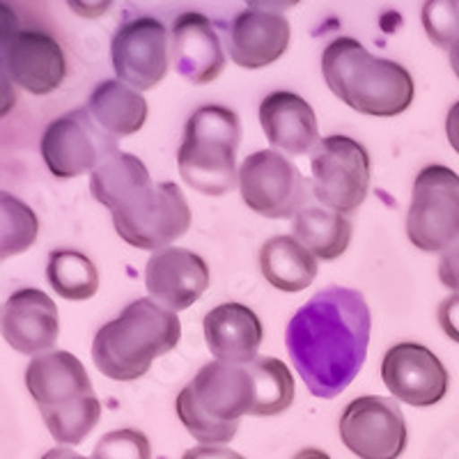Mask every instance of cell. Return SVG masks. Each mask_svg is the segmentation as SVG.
Instances as JSON below:
<instances>
[{"mask_svg": "<svg viewBox=\"0 0 459 459\" xmlns=\"http://www.w3.org/2000/svg\"><path fill=\"white\" fill-rule=\"evenodd\" d=\"M372 315L359 290L331 285L294 313L285 329L287 354L315 397L331 400L360 372Z\"/></svg>", "mask_w": 459, "mask_h": 459, "instance_id": "cell-1", "label": "cell"}, {"mask_svg": "<svg viewBox=\"0 0 459 459\" xmlns=\"http://www.w3.org/2000/svg\"><path fill=\"white\" fill-rule=\"evenodd\" d=\"M322 74L342 104L370 117H395L411 106L416 83L407 67L377 57L354 37H338L322 53Z\"/></svg>", "mask_w": 459, "mask_h": 459, "instance_id": "cell-2", "label": "cell"}, {"mask_svg": "<svg viewBox=\"0 0 459 459\" xmlns=\"http://www.w3.org/2000/svg\"><path fill=\"white\" fill-rule=\"evenodd\" d=\"M182 324L170 310L152 299H136L108 324L92 342L97 370L113 381H134L147 375L152 363L178 347Z\"/></svg>", "mask_w": 459, "mask_h": 459, "instance_id": "cell-3", "label": "cell"}, {"mask_svg": "<svg viewBox=\"0 0 459 459\" xmlns=\"http://www.w3.org/2000/svg\"><path fill=\"white\" fill-rule=\"evenodd\" d=\"M26 388L57 444H83L100 423L101 402L83 363L72 351L53 350L35 356L26 368Z\"/></svg>", "mask_w": 459, "mask_h": 459, "instance_id": "cell-4", "label": "cell"}, {"mask_svg": "<svg viewBox=\"0 0 459 459\" xmlns=\"http://www.w3.org/2000/svg\"><path fill=\"white\" fill-rule=\"evenodd\" d=\"M255 381L246 366L212 360L198 370L175 400L188 434L203 446H223L237 437L241 418L253 416Z\"/></svg>", "mask_w": 459, "mask_h": 459, "instance_id": "cell-5", "label": "cell"}, {"mask_svg": "<svg viewBox=\"0 0 459 459\" xmlns=\"http://www.w3.org/2000/svg\"><path fill=\"white\" fill-rule=\"evenodd\" d=\"M241 122L225 106H200L184 126L178 168L184 182L203 195L230 194L239 184L237 150Z\"/></svg>", "mask_w": 459, "mask_h": 459, "instance_id": "cell-6", "label": "cell"}, {"mask_svg": "<svg viewBox=\"0 0 459 459\" xmlns=\"http://www.w3.org/2000/svg\"><path fill=\"white\" fill-rule=\"evenodd\" d=\"M115 232L141 251H166L191 228L186 195L175 182H152L113 212Z\"/></svg>", "mask_w": 459, "mask_h": 459, "instance_id": "cell-7", "label": "cell"}, {"mask_svg": "<svg viewBox=\"0 0 459 459\" xmlns=\"http://www.w3.org/2000/svg\"><path fill=\"white\" fill-rule=\"evenodd\" d=\"M407 237L425 253H444L459 241V175L453 168L434 163L416 175Z\"/></svg>", "mask_w": 459, "mask_h": 459, "instance_id": "cell-8", "label": "cell"}, {"mask_svg": "<svg viewBox=\"0 0 459 459\" xmlns=\"http://www.w3.org/2000/svg\"><path fill=\"white\" fill-rule=\"evenodd\" d=\"M313 168V195L324 207L354 214L366 203L370 191V154L350 136L322 138L310 154Z\"/></svg>", "mask_w": 459, "mask_h": 459, "instance_id": "cell-9", "label": "cell"}, {"mask_svg": "<svg viewBox=\"0 0 459 459\" xmlns=\"http://www.w3.org/2000/svg\"><path fill=\"white\" fill-rule=\"evenodd\" d=\"M42 159L57 179L92 175L117 150V138L106 134L88 108H74L60 115L42 134Z\"/></svg>", "mask_w": 459, "mask_h": 459, "instance_id": "cell-10", "label": "cell"}, {"mask_svg": "<svg viewBox=\"0 0 459 459\" xmlns=\"http://www.w3.org/2000/svg\"><path fill=\"white\" fill-rule=\"evenodd\" d=\"M239 194L248 209L266 219L297 216L310 198L308 182L285 154L253 152L239 168Z\"/></svg>", "mask_w": 459, "mask_h": 459, "instance_id": "cell-11", "label": "cell"}, {"mask_svg": "<svg viewBox=\"0 0 459 459\" xmlns=\"http://www.w3.org/2000/svg\"><path fill=\"white\" fill-rule=\"evenodd\" d=\"M340 438L359 459H397L407 448V420L391 397H356L340 416Z\"/></svg>", "mask_w": 459, "mask_h": 459, "instance_id": "cell-12", "label": "cell"}, {"mask_svg": "<svg viewBox=\"0 0 459 459\" xmlns=\"http://www.w3.org/2000/svg\"><path fill=\"white\" fill-rule=\"evenodd\" d=\"M110 57L117 81L138 92L157 88L172 65L166 26L154 16L122 23L110 42Z\"/></svg>", "mask_w": 459, "mask_h": 459, "instance_id": "cell-13", "label": "cell"}, {"mask_svg": "<svg viewBox=\"0 0 459 459\" xmlns=\"http://www.w3.org/2000/svg\"><path fill=\"white\" fill-rule=\"evenodd\" d=\"M3 63L10 79L37 97L60 88L67 76V60L60 44L48 32L35 28H3Z\"/></svg>", "mask_w": 459, "mask_h": 459, "instance_id": "cell-14", "label": "cell"}, {"mask_svg": "<svg viewBox=\"0 0 459 459\" xmlns=\"http://www.w3.org/2000/svg\"><path fill=\"white\" fill-rule=\"evenodd\" d=\"M381 379L400 402L432 407L448 393L450 375L432 350L416 342H400L381 360Z\"/></svg>", "mask_w": 459, "mask_h": 459, "instance_id": "cell-15", "label": "cell"}, {"mask_svg": "<svg viewBox=\"0 0 459 459\" xmlns=\"http://www.w3.org/2000/svg\"><path fill=\"white\" fill-rule=\"evenodd\" d=\"M212 273L207 262L194 251L170 246L152 253L145 266V287L152 301L178 315L191 308L209 287Z\"/></svg>", "mask_w": 459, "mask_h": 459, "instance_id": "cell-16", "label": "cell"}, {"mask_svg": "<svg viewBox=\"0 0 459 459\" xmlns=\"http://www.w3.org/2000/svg\"><path fill=\"white\" fill-rule=\"evenodd\" d=\"M60 335L57 306L42 290H16L3 306V338L26 356L53 351Z\"/></svg>", "mask_w": 459, "mask_h": 459, "instance_id": "cell-17", "label": "cell"}, {"mask_svg": "<svg viewBox=\"0 0 459 459\" xmlns=\"http://www.w3.org/2000/svg\"><path fill=\"white\" fill-rule=\"evenodd\" d=\"M170 63L184 81L207 85L225 69V51L214 23L198 12L179 14L170 30Z\"/></svg>", "mask_w": 459, "mask_h": 459, "instance_id": "cell-18", "label": "cell"}, {"mask_svg": "<svg viewBox=\"0 0 459 459\" xmlns=\"http://www.w3.org/2000/svg\"><path fill=\"white\" fill-rule=\"evenodd\" d=\"M290 47V23L273 10L251 7L235 16L230 26L228 51L232 63L244 69L269 67Z\"/></svg>", "mask_w": 459, "mask_h": 459, "instance_id": "cell-19", "label": "cell"}, {"mask_svg": "<svg viewBox=\"0 0 459 459\" xmlns=\"http://www.w3.org/2000/svg\"><path fill=\"white\" fill-rule=\"evenodd\" d=\"M260 125L273 150L287 157L313 154L322 143L313 106L294 92L266 94L260 104Z\"/></svg>", "mask_w": 459, "mask_h": 459, "instance_id": "cell-20", "label": "cell"}, {"mask_svg": "<svg viewBox=\"0 0 459 459\" xmlns=\"http://www.w3.org/2000/svg\"><path fill=\"white\" fill-rule=\"evenodd\" d=\"M264 329L248 306L237 301L221 303L204 317V340L216 360L230 366H251L257 359Z\"/></svg>", "mask_w": 459, "mask_h": 459, "instance_id": "cell-21", "label": "cell"}, {"mask_svg": "<svg viewBox=\"0 0 459 459\" xmlns=\"http://www.w3.org/2000/svg\"><path fill=\"white\" fill-rule=\"evenodd\" d=\"M85 108L113 138L134 136L147 120L145 97L122 81H101L90 94Z\"/></svg>", "mask_w": 459, "mask_h": 459, "instance_id": "cell-22", "label": "cell"}, {"mask_svg": "<svg viewBox=\"0 0 459 459\" xmlns=\"http://www.w3.org/2000/svg\"><path fill=\"white\" fill-rule=\"evenodd\" d=\"M260 269L276 290L301 292L317 276V257L297 237L278 235L262 246Z\"/></svg>", "mask_w": 459, "mask_h": 459, "instance_id": "cell-23", "label": "cell"}, {"mask_svg": "<svg viewBox=\"0 0 459 459\" xmlns=\"http://www.w3.org/2000/svg\"><path fill=\"white\" fill-rule=\"evenodd\" d=\"M294 237L319 260H338L351 241V221L324 204H306L294 216Z\"/></svg>", "mask_w": 459, "mask_h": 459, "instance_id": "cell-24", "label": "cell"}, {"mask_svg": "<svg viewBox=\"0 0 459 459\" xmlns=\"http://www.w3.org/2000/svg\"><path fill=\"white\" fill-rule=\"evenodd\" d=\"M150 184L152 178L147 166L129 152H115L108 161L101 163L90 175V191H92L94 200L110 209V214Z\"/></svg>", "mask_w": 459, "mask_h": 459, "instance_id": "cell-25", "label": "cell"}, {"mask_svg": "<svg viewBox=\"0 0 459 459\" xmlns=\"http://www.w3.org/2000/svg\"><path fill=\"white\" fill-rule=\"evenodd\" d=\"M47 278L57 297L88 301L100 290V272L88 255L72 248H57L48 255Z\"/></svg>", "mask_w": 459, "mask_h": 459, "instance_id": "cell-26", "label": "cell"}, {"mask_svg": "<svg viewBox=\"0 0 459 459\" xmlns=\"http://www.w3.org/2000/svg\"><path fill=\"white\" fill-rule=\"evenodd\" d=\"M248 368L255 381V409L253 416H278L294 402V377L282 360L257 356Z\"/></svg>", "mask_w": 459, "mask_h": 459, "instance_id": "cell-27", "label": "cell"}, {"mask_svg": "<svg viewBox=\"0 0 459 459\" xmlns=\"http://www.w3.org/2000/svg\"><path fill=\"white\" fill-rule=\"evenodd\" d=\"M0 216H3L0 221V255L3 260L28 251L39 232V221H37L35 212L14 195L3 194Z\"/></svg>", "mask_w": 459, "mask_h": 459, "instance_id": "cell-28", "label": "cell"}, {"mask_svg": "<svg viewBox=\"0 0 459 459\" xmlns=\"http://www.w3.org/2000/svg\"><path fill=\"white\" fill-rule=\"evenodd\" d=\"M423 26L437 47L453 48L459 42V0H428Z\"/></svg>", "mask_w": 459, "mask_h": 459, "instance_id": "cell-29", "label": "cell"}, {"mask_svg": "<svg viewBox=\"0 0 459 459\" xmlns=\"http://www.w3.org/2000/svg\"><path fill=\"white\" fill-rule=\"evenodd\" d=\"M92 459H152L150 441L138 429H115L94 446Z\"/></svg>", "mask_w": 459, "mask_h": 459, "instance_id": "cell-30", "label": "cell"}, {"mask_svg": "<svg viewBox=\"0 0 459 459\" xmlns=\"http://www.w3.org/2000/svg\"><path fill=\"white\" fill-rule=\"evenodd\" d=\"M438 281L459 294V241L446 248L438 257Z\"/></svg>", "mask_w": 459, "mask_h": 459, "instance_id": "cell-31", "label": "cell"}, {"mask_svg": "<svg viewBox=\"0 0 459 459\" xmlns=\"http://www.w3.org/2000/svg\"><path fill=\"white\" fill-rule=\"evenodd\" d=\"M437 317L444 333L455 342H459V294H450L448 299L441 301Z\"/></svg>", "mask_w": 459, "mask_h": 459, "instance_id": "cell-32", "label": "cell"}, {"mask_svg": "<svg viewBox=\"0 0 459 459\" xmlns=\"http://www.w3.org/2000/svg\"><path fill=\"white\" fill-rule=\"evenodd\" d=\"M182 459H246L244 455L235 453L232 448H223V446H198L182 455Z\"/></svg>", "mask_w": 459, "mask_h": 459, "instance_id": "cell-33", "label": "cell"}, {"mask_svg": "<svg viewBox=\"0 0 459 459\" xmlns=\"http://www.w3.org/2000/svg\"><path fill=\"white\" fill-rule=\"evenodd\" d=\"M446 136H448L450 147L459 154V101H455L446 115Z\"/></svg>", "mask_w": 459, "mask_h": 459, "instance_id": "cell-34", "label": "cell"}, {"mask_svg": "<svg viewBox=\"0 0 459 459\" xmlns=\"http://www.w3.org/2000/svg\"><path fill=\"white\" fill-rule=\"evenodd\" d=\"M42 459H88V457H83V455H79L72 448H53L48 450V453H44Z\"/></svg>", "mask_w": 459, "mask_h": 459, "instance_id": "cell-35", "label": "cell"}, {"mask_svg": "<svg viewBox=\"0 0 459 459\" xmlns=\"http://www.w3.org/2000/svg\"><path fill=\"white\" fill-rule=\"evenodd\" d=\"M292 459H331V457L319 448H303L299 450Z\"/></svg>", "mask_w": 459, "mask_h": 459, "instance_id": "cell-36", "label": "cell"}, {"mask_svg": "<svg viewBox=\"0 0 459 459\" xmlns=\"http://www.w3.org/2000/svg\"><path fill=\"white\" fill-rule=\"evenodd\" d=\"M450 67H453L455 76L459 79V42L450 48Z\"/></svg>", "mask_w": 459, "mask_h": 459, "instance_id": "cell-37", "label": "cell"}]
</instances>
